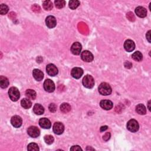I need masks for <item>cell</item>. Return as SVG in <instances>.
I'll return each mask as SVG.
<instances>
[{
	"label": "cell",
	"mask_w": 151,
	"mask_h": 151,
	"mask_svg": "<svg viewBox=\"0 0 151 151\" xmlns=\"http://www.w3.org/2000/svg\"><path fill=\"white\" fill-rule=\"evenodd\" d=\"M53 132L56 135H61L64 130V126L61 122H56L53 127Z\"/></svg>",
	"instance_id": "9c48e42d"
},
{
	"label": "cell",
	"mask_w": 151,
	"mask_h": 151,
	"mask_svg": "<svg viewBox=\"0 0 151 151\" xmlns=\"http://www.w3.org/2000/svg\"><path fill=\"white\" fill-rule=\"evenodd\" d=\"M8 95L10 99L13 102H16L20 97V93L19 89L15 87H11L8 90Z\"/></svg>",
	"instance_id": "3957f363"
},
{
	"label": "cell",
	"mask_w": 151,
	"mask_h": 151,
	"mask_svg": "<svg viewBox=\"0 0 151 151\" xmlns=\"http://www.w3.org/2000/svg\"><path fill=\"white\" fill-rule=\"evenodd\" d=\"M70 50L74 55H79L81 51V45L79 42H75L72 44Z\"/></svg>",
	"instance_id": "7c38bea8"
},
{
	"label": "cell",
	"mask_w": 151,
	"mask_h": 151,
	"mask_svg": "<svg viewBox=\"0 0 151 151\" xmlns=\"http://www.w3.org/2000/svg\"><path fill=\"white\" fill-rule=\"evenodd\" d=\"M54 3L56 7L57 8H59V9L63 8L66 5V1H64V0H56V1H54Z\"/></svg>",
	"instance_id": "f1b7e54d"
},
{
	"label": "cell",
	"mask_w": 151,
	"mask_h": 151,
	"mask_svg": "<svg viewBox=\"0 0 151 151\" xmlns=\"http://www.w3.org/2000/svg\"><path fill=\"white\" fill-rule=\"evenodd\" d=\"M60 111L64 113H68L71 111V106L69 103H63L60 106Z\"/></svg>",
	"instance_id": "cb8c5ba5"
},
{
	"label": "cell",
	"mask_w": 151,
	"mask_h": 151,
	"mask_svg": "<svg viewBox=\"0 0 151 151\" xmlns=\"http://www.w3.org/2000/svg\"><path fill=\"white\" fill-rule=\"evenodd\" d=\"M43 6L44 9L47 11H50L52 10L53 7V3L51 1H44L43 3Z\"/></svg>",
	"instance_id": "484cf974"
},
{
	"label": "cell",
	"mask_w": 151,
	"mask_h": 151,
	"mask_svg": "<svg viewBox=\"0 0 151 151\" xmlns=\"http://www.w3.org/2000/svg\"><path fill=\"white\" fill-rule=\"evenodd\" d=\"M80 1L77 0H72V1H69V6L72 10H75L80 5Z\"/></svg>",
	"instance_id": "4316f807"
},
{
	"label": "cell",
	"mask_w": 151,
	"mask_h": 151,
	"mask_svg": "<svg viewBox=\"0 0 151 151\" xmlns=\"http://www.w3.org/2000/svg\"><path fill=\"white\" fill-rule=\"evenodd\" d=\"M8 85H9V80L6 77L1 76L0 77V86L2 89H5Z\"/></svg>",
	"instance_id": "7402d4cb"
},
{
	"label": "cell",
	"mask_w": 151,
	"mask_h": 151,
	"mask_svg": "<svg viewBox=\"0 0 151 151\" xmlns=\"http://www.w3.org/2000/svg\"><path fill=\"white\" fill-rule=\"evenodd\" d=\"M132 58L135 61L140 62L143 59V55H142V54L140 52L137 51L132 54Z\"/></svg>",
	"instance_id": "d4e9b609"
},
{
	"label": "cell",
	"mask_w": 151,
	"mask_h": 151,
	"mask_svg": "<svg viewBox=\"0 0 151 151\" xmlns=\"http://www.w3.org/2000/svg\"><path fill=\"white\" fill-rule=\"evenodd\" d=\"M70 150H82V149L79 145H74V146H73L70 148Z\"/></svg>",
	"instance_id": "836d02e7"
},
{
	"label": "cell",
	"mask_w": 151,
	"mask_h": 151,
	"mask_svg": "<svg viewBox=\"0 0 151 151\" xmlns=\"http://www.w3.org/2000/svg\"><path fill=\"white\" fill-rule=\"evenodd\" d=\"M111 138V133L109 132H107L105 134V135L103 136V139L105 141H107Z\"/></svg>",
	"instance_id": "d6a6232c"
},
{
	"label": "cell",
	"mask_w": 151,
	"mask_h": 151,
	"mask_svg": "<svg viewBox=\"0 0 151 151\" xmlns=\"http://www.w3.org/2000/svg\"><path fill=\"white\" fill-rule=\"evenodd\" d=\"M99 91L102 95L107 96L111 94L112 90L111 86L107 83H102L99 87Z\"/></svg>",
	"instance_id": "6da1fadb"
},
{
	"label": "cell",
	"mask_w": 151,
	"mask_h": 151,
	"mask_svg": "<svg viewBox=\"0 0 151 151\" xmlns=\"http://www.w3.org/2000/svg\"><path fill=\"white\" fill-rule=\"evenodd\" d=\"M32 75L34 78L37 81H41L44 78V74L38 69H34L32 72Z\"/></svg>",
	"instance_id": "ac0fdd59"
},
{
	"label": "cell",
	"mask_w": 151,
	"mask_h": 151,
	"mask_svg": "<svg viewBox=\"0 0 151 151\" xmlns=\"http://www.w3.org/2000/svg\"><path fill=\"white\" fill-rule=\"evenodd\" d=\"M44 139L46 143L48 145L52 144L54 140L53 136L52 135H46L44 138Z\"/></svg>",
	"instance_id": "f546056e"
},
{
	"label": "cell",
	"mask_w": 151,
	"mask_h": 151,
	"mask_svg": "<svg viewBox=\"0 0 151 151\" xmlns=\"http://www.w3.org/2000/svg\"><path fill=\"white\" fill-rule=\"evenodd\" d=\"M46 24L47 27H48L49 28H53L57 25L56 19L54 16H48L46 19Z\"/></svg>",
	"instance_id": "30bf717a"
},
{
	"label": "cell",
	"mask_w": 151,
	"mask_h": 151,
	"mask_svg": "<svg viewBox=\"0 0 151 151\" xmlns=\"http://www.w3.org/2000/svg\"><path fill=\"white\" fill-rule=\"evenodd\" d=\"M11 123L14 128H19L22 125L23 121L21 117L17 115H15L11 117Z\"/></svg>",
	"instance_id": "8fae6325"
},
{
	"label": "cell",
	"mask_w": 151,
	"mask_h": 151,
	"mask_svg": "<svg viewBox=\"0 0 151 151\" xmlns=\"http://www.w3.org/2000/svg\"><path fill=\"white\" fill-rule=\"evenodd\" d=\"M135 13L140 18H144L147 15L146 9L143 7H138L136 8Z\"/></svg>",
	"instance_id": "e0dca14e"
},
{
	"label": "cell",
	"mask_w": 151,
	"mask_h": 151,
	"mask_svg": "<svg viewBox=\"0 0 151 151\" xmlns=\"http://www.w3.org/2000/svg\"><path fill=\"white\" fill-rule=\"evenodd\" d=\"M21 105L23 108L26 109H30L31 107L32 103L29 99L24 98L21 100Z\"/></svg>",
	"instance_id": "ffe728a7"
},
{
	"label": "cell",
	"mask_w": 151,
	"mask_h": 151,
	"mask_svg": "<svg viewBox=\"0 0 151 151\" xmlns=\"http://www.w3.org/2000/svg\"><path fill=\"white\" fill-rule=\"evenodd\" d=\"M44 89L49 93L53 92L55 90V85L54 82L50 79H46L44 83Z\"/></svg>",
	"instance_id": "5b68a950"
},
{
	"label": "cell",
	"mask_w": 151,
	"mask_h": 151,
	"mask_svg": "<svg viewBox=\"0 0 151 151\" xmlns=\"http://www.w3.org/2000/svg\"><path fill=\"white\" fill-rule=\"evenodd\" d=\"M46 72L50 76H55L58 74V69L53 64H49L46 67Z\"/></svg>",
	"instance_id": "ba28073f"
},
{
	"label": "cell",
	"mask_w": 151,
	"mask_h": 151,
	"mask_svg": "<svg viewBox=\"0 0 151 151\" xmlns=\"http://www.w3.org/2000/svg\"><path fill=\"white\" fill-rule=\"evenodd\" d=\"M83 85L87 89L93 88L95 86V80L90 75L85 76L82 80Z\"/></svg>",
	"instance_id": "7a4b0ae2"
},
{
	"label": "cell",
	"mask_w": 151,
	"mask_h": 151,
	"mask_svg": "<svg viewBox=\"0 0 151 151\" xmlns=\"http://www.w3.org/2000/svg\"><path fill=\"white\" fill-rule=\"evenodd\" d=\"M81 59L85 62H91L93 60V55L91 52L89 51H87V50H85L81 53Z\"/></svg>",
	"instance_id": "8992f818"
},
{
	"label": "cell",
	"mask_w": 151,
	"mask_h": 151,
	"mask_svg": "<svg viewBox=\"0 0 151 151\" xmlns=\"http://www.w3.org/2000/svg\"><path fill=\"white\" fill-rule=\"evenodd\" d=\"M100 106L103 109L106 110V111H109L111 110V109L113 107V103L111 100H103L100 103Z\"/></svg>",
	"instance_id": "5bb4252c"
},
{
	"label": "cell",
	"mask_w": 151,
	"mask_h": 151,
	"mask_svg": "<svg viewBox=\"0 0 151 151\" xmlns=\"http://www.w3.org/2000/svg\"><path fill=\"white\" fill-rule=\"evenodd\" d=\"M83 74V70L80 68H74L71 72L72 77L76 79H80Z\"/></svg>",
	"instance_id": "9a60e30c"
},
{
	"label": "cell",
	"mask_w": 151,
	"mask_h": 151,
	"mask_svg": "<svg viewBox=\"0 0 151 151\" xmlns=\"http://www.w3.org/2000/svg\"><path fill=\"white\" fill-rule=\"evenodd\" d=\"M27 149L30 151H38L39 150V148L37 144L35 143H31L28 145Z\"/></svg>",
	"instance_id": "83f0119b"
},
{
	"label": "cell",
	"mask_w": 151,
	"mask_h": 151,
	"mask_svg": "<svg viewBox=\"0 0 151 151\" xmlns=\"http://www.w3.org/2000/svg\"><path fill=\"white\" fill-rule=\"evenodd\" d=\"M136 112L141 115H144L146 113V108L143 104H139L136 107Z\"/></svg>",
	"instance_id": "44dd1931"
},
{
	"label": "cell",
	"mask_w": 151,
	"mask_h": 151,
	"mask_svg": "<svg viewBox=\"0 0 151 151\" xmlns=\"http://www.w3.org/2000/svg\"><path fill=\"white\" fill-rule=\"evenodd\" d=\"M124 48L126 51L128 52H131L135 48V44L131 40H126L124 43Z\"/></svg>",
	"instance_id": "4fadbf2b"
},
{
	"label": "cell",
	"mask_w": 151,
	"mask_h": 151,
	"mask_svg": "<svg viewBox=\"0 0 151 151\" xmlns=\"http://www.w3.org/2000/svg\"><path fill=\"white\" fill-rule=\"evenodd\" d=\"M48 109L50 112L52 113H54L57 110V106L54 103H51L49 105Z\"/></svg>",
	"instance_id": "1f68e13d"
},
{
	"label": "cell",
	"mask_w": 151,
	"mask_h": 151,
	"mask_svg": "<svg viewBox=\"0 0 151 151\" xmlns=\"http://www.w3.org/2000/svg\"><path fill=\"white\" fill-rule=\"evenodd\" d=\"M27 133L30 137L35 138L40 136V131L37 127L32 126H30L28 128Z\"/></svg>",
	"instance_id": "52a82bcc"
},
{
	"label": "cell",
	"mask_w": 151,
	"mask_h": 151,
	"mask_svg": "<svg viewBox=\"0 0 151 151\" xmlns=\"http://www.w3.org/2000/svg\"><path fill=\"white\" fill-rule=\"evenodd\" d=\"M139 125L135 119H131L127 123V129L131 132H136L139 130Z\"/></svg>",
	"instance_id": "277c9868"
},
{
	"label": "cell",
	"mask_w": 151,
	"mask_h": 151,
	"mask_svg": "<svg viewBox=\"0 0 151 151\" xmlns=\"http://www.w3.org/2000/svg\"><path fill=\"white\" fill-rule=\"evenodd\" d=\"M26 95L29 99L34 100L36 98V92L32 89H28L26 91Z\"/></svg>",
	"instance_id": "603a6c76"
},
{
	"label": "cell",
	"mask_w": 151,
	"mask_h": 151,
	"mask_svg": "<svg viewBox=\"0 0 151 151\" xmlns=\"http://www.w3.org/2000/svg\"><path fill=\"white\" fill-rule=\"evenodd\" d=\"M107 126H102L101 128H100V132H103L106 130L107 129Z\"/></svg>",
	"instance_id": "d590c367"
},
{
	"label": "cell",
	"mask_w": 151,
	"mask_h": 151,
	"mask_svg": "<svg viewBox=\"0 0 151 151\" xmlns=\"http://www.w3.org/2000/svg\"><path fill=\"white\" fill-rule=\"evenodd\" d=\"M39 125L42 128L46 129H48L52 126L51 122L47 118H46V117H43V118L40 119Z\"/></svg>",
	"instance_id": "2e32d148"
},
{
	"label": "cell",
	"mask_w": 151,
	"mask_h": 151,
	"mask_svg": "<svg viewBox=\"0 0 151 151\" xmlns=\"http://www.w3.org/2000/svg\"><path fill=\"white\" fill-rule=\"evenodd\" d=\"M150 101H149L148 102V109L149 111H150Z\"/></svg>",
	"instance_id": "8d00e7d4"
},
{
	"label": "cell",
	"mask_w": 151,
	"mask_h": 151,
	"mask_svg": "<svg viewBox=\"0 0 151 151\" xmlns=\"http://www.w3.org/2000/svg\"><path fill=\"white\" fill-rule=\"evenodd\" d=\"M33 112H34L36 115H41L44 113V109L43 106L41 105L40 104L37 103L33 107Z\"/></svg>",
	"instance_id": "d6986e66"
},
{
	"label": "cell",
	"mask_w": 151,
	"mask_h": 151,
	"mask_svg": "<svg viewBox=\"0 0 151 151\" xmlns=\"http://www.w3.org/2000/svg\"><path fill=\"white\" fill-rule=\"evenodd\" d=\"M150 30H149L148 32H147V34L146 35V39L148 40V42L149 43H150Z\"/></svg>",
	"instance_id": "e575fe53"
},
{
	"label": "cell",
	"mask_w": 151,
	"mask_h": 151,
	"mask_svg": "<svg viewBox=\"0 0 151 151\" xmlns=\"http://www.w3.org/2000/svg\"><path fill=\"white\" fill-rule=\"evenodd\" d=\"M8 10L9 9H8V7L7 5L3 4L0 5V13L1 15L6 14L8 13Z\"/></svg>",
	"instance_id": "4dcf8cb0"
}]
</instances>
